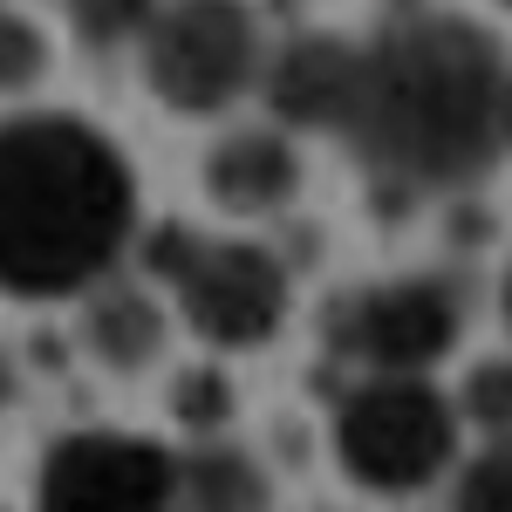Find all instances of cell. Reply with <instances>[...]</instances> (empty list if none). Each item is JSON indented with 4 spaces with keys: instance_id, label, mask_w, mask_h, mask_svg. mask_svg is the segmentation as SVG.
<instances>
[{
    "instance_id": "obj_17",
    "label": "cell",
    "mask_w": 512,
    "mask_h": 512,
    "mask_svg": "<svg viewBox=\"0 0 512 512\" xmlns=\"http://www.w3.org/2000/svg\"><path fill=\"white\" fill-rule=\"evenodd\" d=\"M14 396V369H7V355H0V403Z\"/></svg>"
},
{
    "instance_id": "obj_15",
    "label": "cell",
    "mask_w": 512,
    "mask_h": 512,
    "mask_svg": "<svg viewBox=\"0 0 512 512\" xmlns=\"http://www.w3.org/2000/svg\"><path fill=\"white\" fill-rule=\"evenodd\" d=\"M458 417L478 424L485 437L512 431V355H506V362H478L472 376H465V390H458Z\"/></svg>"
},
{
    "instance_id": "obj_7",
    "label": "cell",
    "mask_w": 512,
    "mask_h": 512,
    "mask_svg": "<svg viewBox=\"0 0 512 512\" xmlns=\"http://www.w3.org/2000/svg\"><path fill=\"white\" fill-rule=\"evenodd\" d=\"M35 512H178V451L137 431H69L41 458Z\"/></svg>"
},
{
    "instance_id": "obj_8",
    "label": "cell",
    "mask_w": 512,
    "mask_h": 512,
    "mask_svg": "<svg viewBox=\"0 0 512 512\" xmlns=\"http://www.w3.org/2000/svg\"><path fill=\"white\" fill-rule=\"evenodd\" d=\"M301 151L287 123H239L205 151V198L233 219H274L301 198Z\"/></svg>"
},
{
    "instance_id": "obj_10",
    "label": "cell",
    "mask_w": 512,
    "mask_h": 512,
    "mask_svg": "<svg viewBox=\"0 0 512 512\" xmlns=\"http://www.w3.org/2000/svg\"><path fill=\"white\" fill-rule=\"evenodd\" d=\"M82 349L96 355L103 369H117V376H137V369H151L164 355V308L151 287H137V280H96L89 294H82Z\"/></svg>"
},
{
    "instance_id": "obj_20",
    "label": "cell",
    "mask_w": 512,
    "mask_h": 512,
    "mask_svg": "<svg viewBox=\"0 0 512 512\" xmlns=\"http://www.w3.org/2000/svg\"><path fill=\"white\" fill-rule=\"evenodd\" d=\"M506 7H512V0H506Z\"/></svg>"
},
{
    "instance_id": "obj_18",
    "label": "cell",
    "mask_w": 512,
    "mask_h": 512,
    "mask_svg": "<svg viewBox=\"0 0 512 512\" xmlns=\"http://www.w3.org/2000/svg\"><path fill=\"white\" fill-rule=\"evenodd\" d=\"M506 151H512V82H506Z\"/></svg>"
},
{
    "instance_id": "obj_11",
    "label": "cell",
    "mask_w": 512,
    "mask_h": 512,
    "mask_svg": "<svg viewBox=\"0 0 512 512\" xmlns=\"http://www.w3.org/2000/svg\"><path fill=\"white\" fill-rule=\"evenodd\" d=\"M267 506H274V485L246 444L212 431L178 458V512H267Z\"/></svg>"
},
{
    "instance_id": "obj_3",
    "label": "cell",
    "mask_w": 512,
    "mask_h": 512,
    "mask_svg": "<svg viewBox=\"0 0 512 512\" xmlns=\"http://www.w3.org/2000/svg\"><path fill=\"white\" fill-rule=\"evenodd\" d=\"M144 267H151V280H164L178 315L212 349H267L287 321V301H294V274L274 246L198 233L178 219L144 239Z\"/></svg>"
},
{
    "instance_id": "obj_2",
    "label": "cell",
    "mask_w": 512,
    "mask_h": 512,
    "mask_svg": "<svg viewBox=\"0 0 512 512\" xmlns=\"http://www.w3.org/2000/svg\"><path fill=\"white\" fill-rule=\"evenodd\" d=\"M137 246V171L69 110L0 117V294L82 301Z\"/></svg>"
},
{
    "instance_id": "obj_4",
    "label": "cell",
    "mask_w": 512,
    "mask_h": 512,
    "mask_svg": "<svg viewBox=\"0 0 512 512\" xmlns=\"http://www.w3.org/2000/svg\"><path fill=\"white\" fill-rule=\"evenodd\" d=\"M458 444H465L458 396L437 390L431 376L376 369L335 403V465L362 492H383V499L431 492L458 465Z\"/></svg>"
},
{
    "instance_id": "obj_1",
    "label": "cell",
    "mask_w": 512,
    "mask_h": 512,
    "mask_svg": "<svg viewBox=\"0 0 512 512\" xmlns=\"http://www.w3.org/2000/svg\"><path fill=\"white\" fill-rule=\"evenodd\" d=\"M506 55L465 14H403L355 41L335 137L396 192H465L506 151Z\"/></svg>"
},
{
    "instance_id": "obj_12",
    "label": "cell",
    "mask_w": 512,
    "mask_h": 512,
    "mask_svg": "<svg viewBox=\"0 0 512 512\" xmlns=\"http://www.w3.org/2000/svg\"><path fill=\"white\" fill-rule=\"evenodd\" d=\"M451 512H512V431L485 437V451L458 465Z\"/></svg>"
},
{
    "instance_id": "obj_5",
    "label": "cell",
    "mask_w": 512,
    "mask_h": 512,
    "mask_svg": "<svg viewBox=\"0 0 512 512\" xmlns=\"http://www.w3.org/2000/svg\"><path fill=\"white\" fill-rule=\"evenodd\" d=\"M137 48L151 96L178 117H226L267 69V35L246 0H158Z\"/></svg>"
},
{
    "instance_id": "obj_19",
    "label": "cell",
    "mask_w": 512,
    "mask_h": 512,
    "mask_svg": "<svg viewBox=\"0 0 512 512\" xmlns=\"http://www.w3.org/2000/svg\"><path fill=\"white\" fill-rule=\"evenodd\" d=\"M506 328H512V267H506Z\"/></svg>"
},
{
    "instance_id": "obj_6",
    "label": "cell",
    "mask_w": 512,
    "mask_h": 512,
    "mask_svg": "<svg viewBox=\"0 0 512 512\" xmlns=\"http://www.w3.org/2000/svg\"><path fill=\"white\" fill-rule=\"evenodd\" d=\"M465 321H472V294L458 274H396L335 294L321 315V342L342 362H355L362 376H376V369L431 376L465 342Z\"/></svg>"
},
{
    "instance_id": "obj_9",
    "label": "cell",
    "mask_w": 512,
    "mask_h": 512,
    "mask_svg": "<svg viewBox=\"0 0 512 512\" xmlns=\"http://www.w3.org/2000/svg\"><path fill=\"white\" fill-rule=\"evenodd\" d=\"M355 76V41L342 35H294L280 55H267L260 89L274 103L280 123H308V130H335L342 103H349Z\"/></svg>"
},
{
    "instance_id": "obj_16",
    "label": "cell",
    "mask_w": 512,
    "mask_h": 512,
    "mask_svg": "<svg viewBox=\"0 0 512 512\" xmlns=\"http://www.w3.org/2000/svg\"><path fill=\"white\" fill-rule=\"evenodd\" d=\"M171 410H178V424L198 431V437L226 431V417H233V383H226L219 369H185L178 390H171Z\"/></svg>"
},
{
    "instance_id": "obj_14",
    "label": "cell",
    "mask_w": 512,
    "mask_h": 512,
    "mask_svg": "<svg viewBox=\"0 0 512 512\" xmlns=\"http://www.w3.org/2000/svg\"><path fill=\"white\" fill-rule=\"evenodd\" d=\"M41 76H48V35H41L21 7L0 0V96H21Z\"/></svg>"
},
{
    "instance_id": "obj_13",
    "label": "cell",
    "mask_w": 512,
    "mask_h": 512,
    "mask_svg": "<svg viewBox=\"0 0 512 512\" xmlns=\"http://www.w3.org/2000/svg\"><path fill=\"white\" fill-rule=\"evenodd\" d=\"M62 14H69V35L82 48H130L151 28L158 0H62Z\"/></svg>"
}]
</instances>
